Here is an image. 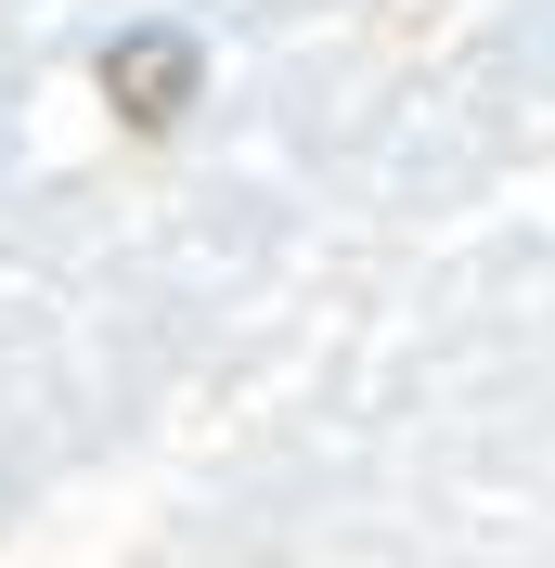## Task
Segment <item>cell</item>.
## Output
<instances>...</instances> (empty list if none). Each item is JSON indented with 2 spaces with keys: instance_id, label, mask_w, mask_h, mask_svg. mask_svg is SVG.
<instances>
[{
  "instance_id": "obj_1",
  "label": "cell",
  "mask_w": 555,
  "mask_h": 568,
  "mask_svg": "<svg viewBox=\"0 0 555 568\" xmlns=\"http://www.w3.org/2000/svg\"><path fill=\"white\" fill-rule=\"evenodd\" d=\"M104 104L130 116V130H181V116L208 104V52L181 27H117L104 39Z\"/></svg>"
}]
</instances>
